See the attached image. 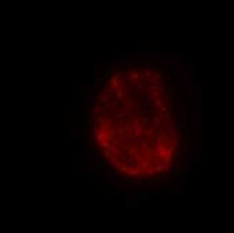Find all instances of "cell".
<instances>
[{"label":"cell","mask_w":234,"mask_h":233,"mask_svg":"<svg viewBox=\"0 0 234 233\" xmlns=\"http://www.w3.org/2000/svg\"><path fill=\"white\" fill-rule=\"evenodd\" d=\"M104 158L105 159H112L113 158V154H112L109 149H104Z\"/></svg>","instance_id":"cell-5"},{"label":"cell","mask_w":234,"mask_h":233,"mask_svg":"<svg viewBox=\"0 0 234 233\" xmlns=\"http://www.w3.org/2000/svg\"><path fill=\"white\" fill-rule=\"evenodd\" d=\"M152 75H154V70L152 69H145L143 77H144V79H147V78H150V77H152Z\"/></svg>","instance_id":"cell-4"},{"label":"cell","mask_w":234,"mask_h":233,"mask_svg":"<svg viewBox=\"0 0 234 233\" xmlns=\"http://www.w3.org/2000/svg\"><path fill=\"white\" fill-rule=\"evenodd\" d=\"M123 85H124V81H123V78H121V74H120V73H115L113 77L111 78V84H109L111 89L112 90H117V89H119L120 86H123Z\"/></svg>","instance_id":"cell-1"},{"label":"cell","mask_w":234,"mask_h":233,"mask_svg":"<svg viewBox=\"0 0 234 233\" xmlns=\"http://www.w3.org/2000/svg\"><path fill=\"white\" fill-rule=\"evenodd\" d=\"M151 120H152V124H154L155 128L160 127V125H163L164 124V116L163 114H160V113H156Z\"/></svg>","instance_id":"cell-3"},{"label":"cell","mask_w":234,"mask_h":233,"mask_svg":"<svg viewBox=\"0 0 234 233\" xmlns=\"http://www.w3.org/2000/svg\"><path fill=\"white\" fill-rule=\"evenodd\" d=\"M140 79H141V73H140V71H137V70H133L132 73L128 75V78H127V81H125V82H127V84H128V82L135 84V82H139Z\"/></svg>","instance_id":"cell-2"}]
</instances>
